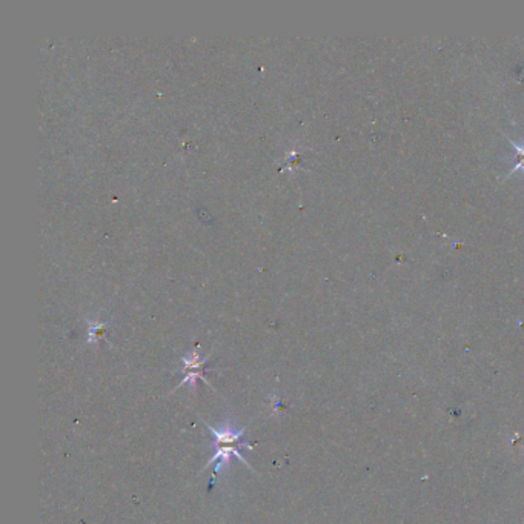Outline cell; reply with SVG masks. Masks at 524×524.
Segmentation results:
<instances>
[{"instance_id": "cell-1", "label": "cell", "mask_w": 524, "mask_h": 524, "mask_svg": "<svg viewBox=\"0 0 524 524\" xmlns=\"http://www.w3.org/2000/svg\"><path fill=\"white\" fill-rule=\"evenodd\" d=\"M205 426L214 435L215 453L211 457V460H208V463L205 465L203 469L214 465L215 466L214 467V479L217 475H220V472L226 471V469L231 465V458H233V457L240 460V463L245 465L246 467L252 469L248 465L246 458L242 456V448H246L248 451H254L252 449L254 446L243 440V437L246 434V428H243L240 430H235L233 426H231V423H226V425L223 426L221 429H215V428L208 425V423H205ZM214 479H212V481H214Z\"/></svg>"}, {"instance_id": "cell-2", "label": "cell", "mask_w": 524, "mask_h": 524, "mask_svg": "<svg viewBox=\"0 0 524 524\" xmlns=\"http://www.w3.org/2000/svg\"><path fill=\"white\" fill-rule=\"evenodd\" d=\"M205 361L206 360H200L197 354L194 352L189 358H183V380L179 383V386H177V389L182 388L184 383H188L191 386V391L194 392L196 391V383L197 380H203L206 384H210V386H212L211 381L206 379V377L203 375V366H205Z\"/></svg>"}, {"instance_id": "cell-3", "label": "cell", "mask_w": 524, "mask_h": 524, "mask_svg": "<svg viewBox=\"0 0 524 524\" xmlns=\"http://www.w3.org/2000/svg\"><path fill=\"white\" fill-rule=\"evenodd\" d=\"M511 143L515 146V150H517V152H518V163L514 166L511 174H514L515 171H518V169H523V171H524V143L523 145H515L514 142H511Z\"/></svg>"}]
</instances>
